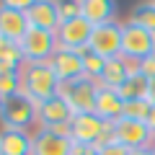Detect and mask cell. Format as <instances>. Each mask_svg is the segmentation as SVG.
Returning a JSON list of instances; mask_svg holds the SVG:
<instances>
[{
    "label": "cell",
    "mask_w": 155,
    "mask_h": 155,
    "mask_svg": "<svg viewBox=\"0 0 155 155\" xmlns=\"http://www.w3.org/2000/svg\"><path fill=\"white\" fill-rule=\"evenodd\" d=\"M60 78L49 62H26L21 70V93H26L34 104H44L60 93Z\"/></svg>",
    "instance_id": "1"
},
{
    "label": "cell",
    "mask_w": 155,
    "mask_h": 155,
    "mask_svg": "<svg viewBox=\"0 0 155 155\" xmlns=\"http://www.w3.org/2000/svg\"><path fill=\"white\" fill-rule=\"evenodd\" d=\"M96 93H98V83L91 78H75L70 83L60 85V96L67 101V106L72 109V114H93L96 109Z\"/></svg>",
    "instance_id": "2"
},
{
    "label": "cell",
    "mask_w": 155,
    "mask_h": 155,
    "mask_svg": "<svg viewBox=\"0 0 155 155\" xmlns=\"http://www.w3.org/2000/svg\"><path fill=\"white\" fill-rule=\"evenodd\" d=\"M0 122L5 129H23L26 132L36 122V104L26 93L8 96L3 101V109H0Z\"/></svg>",
    "instance_id": "3"
},
{
    "label": "cell",
    "mask_w": 155,
    "mask_h": 155,
    "mask_svg": "<svg viewBox=\"0 0 155 155\" xmlns=\"http://www.w3.org/2000/svg\"><path fill=\"white\" fill-rule=\"evenodd\" d=\"M155 47V34L147 28L137 26V23H124L122 26V57L129 62H140L145 57H150Z\"/></svg>",
    "instance_id": "4"
},
{
    "label": "cell",
    "mask_w": 155,
    "mask_h": 155,
    "mask_svg": "<svg viewBox=\"0 0 155 155\" xmlns=\"http://www.w3.org/2000/svg\"><path fill=\"white\" fill-rule=\"evenodd\" d=\"M18 47H21L26 62H49L52 54L57 52V34L31 26Z\"/></svg>",
    "instance_id": "5"
},
{
    "label": "cell",
    "mask_w": 155,
    "mask_h": 155,
    "mask_svg": "<svg viewBox=\"0 0 155 155\" xmlns=\"http://www.w3.org/2000/svg\"><path fill=\"white\" fill-rule=\"evenodd\" d=\"M122 26H124V23H116V21L93 26L88 49L93 52V54L104 57V60L119 57V54H122Z\"/></svg>",
    "instance_id": "6"
},
{
    "label": "cell",
    "mask_w": 155,
    "mask_h": 155,
    "mask_svg": "<svg viewBox=\"0 0 155 155\" xmlns=\"http://www.w3.org/2000/svg\"><path fill=\"white\" fill-rule=\"evenodd\" d=\"M114 140L119 145H124L127 150H140V147H153L155 134L150 132V127L145 122L119 116L114 122Z\"/></svg>",
    "instance_id": "7"
},
{
    "label": "cell",
    "mask_w": 155,
    "mask_h": 155,
    "mask_svg": "<svg viewBox=\"0 0 155 155\" xmlns=\"http://www.w3.org/2000/svg\"><path fill=\"white\" fill-rule=\"evenodd\" d=\"M57 47L60 49H75V52H85L91 41V34H93V26L85 21L83 16L72 18V21L60 23L57 28Z\"/></svg>",
    "instance_id": "8"
},
{
    "label": "cell",
    "mask_w": 155,
    "mask_h": 155,
    "mask_svg": "<svg viewBox=\"0 0 155 155\" xmlns=\"http://www.w3.org/2000/svg\"><path fill=\"white\" fill-rule=\"evenodd\" d=\"M52 70L57 72L60 83H70L75 78H83V52H75V49H60L52 54L49 60Z\"/></svg>",
    "instance_id": "9"
},
{
    "label": "cell",
    "mask_w": 155,
    "mask_h": 155,
    "mask_svg": "<svg viewBox=\"0 0 155 155\" xmlns=\"http://www.w3.org/2000/svg\"><path fill=\"white\" fill-rule=\"evenodd\" d=\"M60 0H36L26 11V21L34 28H44V31H57L60 28Z\"/></svg>",
    "instance_id": "10"
},
{
    "label": "cell",
    "mask_w": 155,
    "mask_h": 155,
    "mask_svg": "<svg viewBox=\"0 0 155 155\" xmlns=\"http://www.w3.org/2000/svg\"><path fill=\"white\" fill-rule=\"evenodd\" d=\"M72 109L67 106V101L62 98L60 93L54 96V98L44 101V104L36 106V122L41 129L47 127H54V124H65V122H72Z\"/></svg>",
    "instance_id": "11"
},
{
    "label": "cell",
    "mask_w": 155,
    "mask_h": 155,
    "mask_svg": "<svg viewBox=\"0 0 155 155\" xmlns=\"http://www.w3.org/2000/svg\"><path fill=\"white\" fill-rule=\"evenodd\" d=\"M104 127H106V122L101 119V116H96V114H78V116H72V142L91 145V147H93V145L98 142Z\"/></svg>",
    "instance_id": "12"
},
{
    "label": "cell",
    "mask_w": 155,
    "mask_h": 155,
    "mask_svg": "<svg viewBox=\"0 0 155 155\" xmlns=\"http://www.w3.org/2000/svg\"><path fill=\"white\" fill-rule=\"evenodd\" d=\"M72 153V140L60 137L49 129H39L31 137V155H70Z\"/></svg>",
    "instance_id": "13"
},
{
    "label": "cell",
    "mask_w": 155,
    "mask_h": 155,
    "mask_svg": "<svg viewBox=\"0 0 155 155\" xmlns=\"http://www.w3.org/2000/svg\"><path fill=\"white\" fill-rule=\"evenodd\" d=\"M28 21H26V13L23 11H13V8H0V36L13 41V44H21L23 36L28 31Z\"/></svg>",
    "instance_id": "14"
},
{
    "label": "cell",
    "mask_w": 155,
    "mask_h": 155,
    "mask_svg": "<svg viewBox=\"0 0 155 155\" xmlns=\"http://www.w3.org/2000/svg\"><path fill=\"white\" fill-rule=\"evenodd\" d=\"M134 72H137V62L124 60L122 54H119V57H111V60H106V65H104V72H101L98 85H104V88H114V91H116L129 75H134Z\"/></svg>",
    "instance_id": "15"
},
{
    "label": "cell",
    "mask_w": 155,
    "mask_h": 155,
    "mask_svg": "<svg viewBox=\"0 0 155 155\" xmlns=\"http://www.w3.org/2000/svg\"><path fill=\"white\" fill-rule=\"evenodd\" d=\"M122 96L116 93L114 88H104V85H98V93H96V109L93 114L101 116L104 122H116L119 116H122Z\"/></svg>",
    "instance_id": "16"
},
{
    "label": "cell",
    "mask_w": 155,
    "mask_h": 155,
    "mask_svg": "<svg viewBox=\"0 0 155 155\" xmlns=\"http://www.w3.org/2000/svg\"><path fill=\"white\" fill-rule=\"evenodd\" d=\"M80 16L91 26L109 23L116 16V0H80Z\"/></svg>",
    "instance_id": "17"
},
{
    "label": "cell",
    "mask_w": 155,
    "mask_h": 155,
    "mask_svg": "<svg viewBox=\"0 0 155 155\" xmlns=\"http://www.w3.org/2000/svg\"><path fill=\"white\" fill-rule=\"evenodd\" d=\"M0 155H31V137L23 129H5L0 134Z\"/></svg>",
    "instance_id": "18"
},
{
    "label": "cell",
    "mask_w": 155,
    "mask_h": 155,
    "mask_svg": "<svg viewBox=\"0 0 155 155\" xmlns=\"http://www.w3.org/2000/svg\"><path fill=\"white\" fill-rule=\"evenodd\" d=\"M23 62L26 60H23L21 47L0 36V72H18Z\"/></svg>",
    "instance_id": "19"
},
{
    "label": "cell",
    "mask_w": 155,
    "mask_h": 155,
    "mask_svg": "<svg viewBox=\"0 0 155 155\" xmlns=\"http://www.w3.org/2000/svg\"><path fill=\"white\" fill-rule=\"evenodd\" d=\"M147 85H150L147 78H145L142 72H134V75H129L127 80L116 88V93L122 96V101H137V98H145V96H147Z\"/></svg>",
    "instance_id": "20"
},
{
    "label": "cell",
    "mask_w": 155,
    "mask_h": 155,
    "mask_svg": "<svg viewBox=\"0 0 155 155\" xmlns=\"http://www.w3.org/2000/svg\"><path fill=\"white\" fill-rule=\"evenodd\" d=\"M129 23H137V26L147 28V31L155 34V0H147V3H137L129 16Z\"/></svg>",
    "instance_id": "21"
},
{
    "label": "cell",
    "mask_w": 155,
    "mask_h": 155,
    "mask_svg": "<svg viewBox=\"0 0 155 155\" xmlns=\"http://www.w3.org/2000/svg\"><path fill=\"white\" fill-rule=\"evenodd\" d=\"M150 109H153V104H150L147 98H137V101H124L122 106V116L124 119H137V122H145L150 114Z\"/></svg>",
    "instance_id": "22"
},
{
    "label": "cell",
    "mask_w": 155,
    "mask_h": 155,
    "mask_svg": "<svg viewBox=\"0 0 155 155\" xmlns=\"http://www.w3.org/2000/svg\"><path fill=\"white\" fill-rule=\"evenodd\" d=\"M104 65H106L104 57L93 54L91 49L83 52V75H85V78H91V80L98 83V80H101V72H104Z\"/></svg>",
    "instance_id": "23"
},
{
    "label": "cell",
    "mask_w": 155,
    "mask_h": 155,
    "mask_svg": "<svg viewBox=\"0 0 155 155\" xmlns=\"http://www.w3.org/2000/svg\"><path fill=\"white\" fill-rule=\"evenodd\" d=\"M21 93V70L18 72H0V96L8 98V96Z\"/></svg>",
    "instance_id": "24"
},
{
    "label": "cell",
    "mask_w": 155,
    "mask_h": 155,
    "mask_svg": "<svg viewBox=\"0 0 155 155\" xmlns=\"http://www.w3.org/2000/svg\"><path fill=\"white\" fill-rule=\"evenodd\" d=\"M60 23L72 21V18L80 16V0H60Z\"/></svg>",
    "instance_id": "25"
},
{
    "label": "cell",
    "mask_w": 155,
    "mask_h": 155,
    "mask_svg": "<svg viewBox=\"0 0 155 155\" xmlns=\"http://www.w3.org/2000/svg\"><path fill=\"white\" fill-rule=\"evenodd\" d=\"M137 72H142L147 80H155V60H153V57L140 60V62H137Z\"/></svg>",
    "instance_id": "26"
},
{
    "label": "cell",
    "mask_w": 155,
    "mask_h": 155,
    "mask_svg": "<svg viewBox=\"0 0 155 155\" xmlns=\"http://www.w3.org/2000/svg\"><path fill=\"white\" fill-rule=\"evenodd\" d=\"M96 155H129V150L119 142H111V145H104V147L96 150Z\"/></svg>",
    "instance_id": "27"
},
{
    "label": "cell",
    "mask_w": 155,
    "mask_h": 155,
    "mask_svg": "<svg viewBox=\"0 0 155 155\" xmlns=\"http://www.w3.org/2000/svg\"><path fill=\"white\" fill-rule=\"evenodd\" d=\"M34 3H36V0H3V5H5V8H13V11H23V13H26L28 8L34 5Z\"/></svg>",
    "instance_id": "28"
},
{
    "label": "cell",
    "mask_w": 155,
    "mask_h": 155,
    "mask_svg": "<svg viewBox=\"0 0 155 155\" xmlns=\"http://www.w3.org/2000/svg\"><path fill=\"white\" fill-rule=\"evenodd\" d=\"M70 155H96V147H91V145H78L72 142V153Z\"/></svg>",
    "instance_id": "29"
},
{
    "label": "cell",
    "mask_w": 155,
    "mask_h": 155,
    "mask_svg": "<svg viewBox=\"0 0 155 155\" xmlns=\"http://www.w3.org/2000/svg\"><path fill=\"white\" fill-rule=\"evenodd\" d=\"M145 124H147V127H150V132L155 134V106L150 109V114H147V119H145Z\"/></svg>",
    "instance_id": "30"
},
{
    "label": "cell",
    "mask_w": 155,
    "mask_h": 155,
    "mask_svg": "<svg viewBox=\"0 0 155 155\" xmlns=\"http://www.w3.org/2000/svg\"><path fill=\"white\" fill-rule=\"evenodd\" d=\"M145 98H147L150 104L155 106V80H150V85H147V96H145Z\"/></svg>",
    "instance_id": "31"
},
{
    "label": "cell",
    "mask_w": 155,
    "mask_h": 155,
    "mask_svg": "<svg viewBox=\"0 0 155 155\" xmlns=\"http://www.w3.org/2000/svg\"><path fill=\"white\" fill-rule=\"evenodd\" d=\"M129 155H153V147H140V150H129Z\"/></svg>",
    "instance_id": "32"
},
{
    "label": "cell",
    "mask_w": 155,
    "mask_h": 155,
    "mask_svg": "<svg viewBox=\"0 0 155 155\" xmlns=\"http://www.w3.org/2000/svg\"><path fill=\"white\" fill-rule=\"evenodd\" d=\"M150 57H153V60H155V47H153V52H150Z\"/></svg>",
    "instance_id": "33"
},
{
    "label": "cell",
    "mask_w": 155,
    "mask_h": 155,
    "mask_svg": "<svg viewBox=\"0 0 155 155\" xmlns=\"http://www.w3.org/2000/svg\"><path fill=\"white\" fill-rule=\"evenodd\" d=\"M3 101H5V98H3V96H0V109H3Z\"/></svg>",
    "instance_id": "34"
},
{
    "label": "cell",
    "mask_w": 155,
    "mask_h": 155,
    "mask_svg": "<svg viewBox=\"0 0 155 155\" xmlns=\"http://www.w3.org/2000/svg\"><path fill=\"white\" fill-rule=\"evenodd\" d=\"M153 147H155V140H153Z\"/></svg>",
    "instance_id": "35"
},
{
    "label": "cell",
    "mask_w": 155,
    "mask_h": 155,
    "mask_svg": "<svg viewBox=\"0 0 155 155\" xmlns=\"http://www.w3.org/2000/svg\"><path fill=\"white\" fill-rule=\"evenodd\" d=\"M153 155H155V147H153Z\"/></svg>",
    "instance_id": "36"
}]
</instances>
